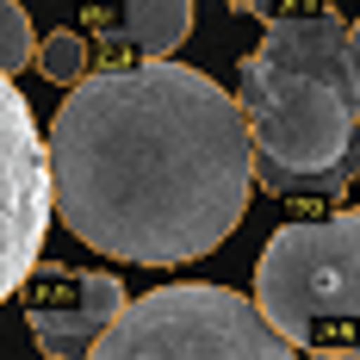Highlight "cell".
Listing matches in <instances>:
<instances>
[{
	"label": "cell",
	"instance_id": "obj_1",
	"mask_svg": "<svg viewBox=\"0 0 360 360\" xmlns=\"http://www.w3.org/2000/svg\"><path fill=\"white\" fill-rule=\"evenodd\" d=\"M50 212L137 267L212 255L249 212V131L212 75L168 63L87 69L44 137Z\"/></svg>",
	"mask_w": 360,
	"mask_h": 360
},
{
	"label": "cell",
	"instance_id": "obj_2",
	"mask_svg": "<svg viewBox=\"0 0 360 360\" xmlns=\"http://www.w3.org/2000/svg\"><path fill=\"white\" fill-rule=\"evenodd\" d=\"M236 112L249 174L280 199H323L360 174V106L348 75V25L335 13H280L243 56Z\"/></svg>",
	"mask_w": 360,
	"mask_h": 360
},
{
	"label": "cell",
	"instance_id": "obj_3",
	"mask_svg": "<svg viewBox=\"0 0 360 360\" xmlns=\"http://www.w3.org/2000/svg\"><path fill=\"white\" fill-rule=\"evenodd\" d=\"M249 304L292 354L360 360V212L274 230L255 261Z\"/></svg>",
	"mask_w": 360,
	"mask_h": 360
},
{
	"label": "cell",
	"instance_id": "obj_4",
	"mask_svg": "<svg viewBox=\"0 0 360 360\" xmlns=\"http://www.w3.org/2000/svg\"><path fill=\"white\" fill-rule=\"evenodd\" d=\"M87 360H298V354L267 329V317L243 292L155 286L143 298H124V311L87 348Z\"/></svg>",
	"mask_w": 360,
	"mask_h": 360
},
{
	"label": "cell",
	"instance_id": "obj_5",
	"mask_svg": "<svg viewBox=\"0 0 360 360\" xmlns=\"http://www.w3.org/2000/svg\"><path fill=\"white\" fill-rule=\"evenodd\" d=\"M44 230H50L44 137H37V118L25 106V94L13 87V75H0V304L37 267Z\"/></svg>",
	"mask_w": 360,
	"mask_h": 360
},
{
	"label": "cell",
	"instance_id": "obj_6",
	"mask_svg": "<svg viewBox=\"0 0 360 360\" xmlns=\"http://www.w3.org/2000/svg\"><path fill=\"white\" fill-rule=\"evenodd\" d=\"M19 298H25V323H32L37 354L44 360H87V348L124 311V280L118 274H81V267L37 261L19 280Z\"/></svg>",
	"mask_w": 360,
	"mask_h": 360
},
{
	"label": "cell",
	"instance_id": "obj_7",
	"mask_svg": "<svg viewBox=\"0 0 360 360\" xmlns=\"http://www.w3.org/2000/svg\"><path fill=\"white\" fill-rule=\"evenodd\" d=\"M87 25L112 50H131L143 63H168L193 32V0H87Z\"/></svg>",
	"mask_w": 360,
	"mask_h": 360
},
{
	"label": "cell",
	"instance_id": "obj_8",
	"mask_svg": "<svg viewBox=\"0 0 360 360\" xmlns=\"http://www.w3.org/2000/svg\"><path fill=\"white\" fill-rule=\"evenodd\" d=\"M32 56H37V75H44V81H56V87H75V81L87 75V44H81L75 32L44 37Z\"/></svg>",
	"mask_w": 360,
	"mask_h": 360
},
{
	"label": "cell",
	"instance_id": "obj_9",
	"mask_svg": "<svg viewBox=\"0 0 360 360\" xmlns=\"http://www.w3.org/2000/svg\"><path fill=\"white\" fill-rule=\"evenodd\" d=\"M32 50H37V37H32V13H25L19 0H0V75L25 69V63H32Z\"/></svg>",
	"mask_w": 360,
	"mask_h": 360
},
{
	"label": "cell",
	"instance_id": "obj_10",
	"mask_svg": "<svg viewBox=\"0 0 360 360\" xmlns=\"http://www.w3.org/2000/svg\"><path fill=\"white\" fill-rule=\"evenodd\" d=\"M348 63H360V19H354V32H348Z\"/></svg>",
	"mask_w": 360,
	"mask_h": 360
},
{
	"label": "cell",
	"instance_id": "obj_11",
	"mask_svg": "<svg viewBox=\"0 0 360 360\" xmlns=\"http://www.w3.org/2000/svg\"><path fill=\"white\" fill-rule=\"evenodd\" d=\"M348 75H354V106H360V63H348Z\"/></svg>",
	"mask_w": 360,
	"mask_h": 360
}]
</instances>
